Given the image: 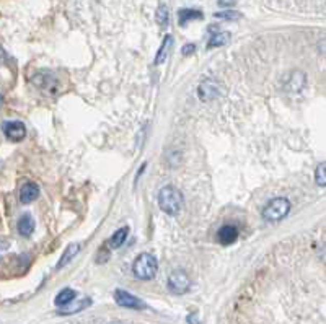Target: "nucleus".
Wrapping results in <instances>:
<instances>
[{
  "label": "nucleus",
  "instance_id": "nucleus-5",
  "mask_svg": "<svg viewBox=\"0 0 326 324\" xmlns=\"http://www.w3.org/2000/svg\"><path fill=\"white\" fill-rule=\"evenodd\" d=\"M114 300L122 308H131V310H144L145 305L142 303V300H139L137 296L131 295L126 290H116L114 292Z\"/></svg>",
  "mask_w": 326,
  "mask_h": 324
},
{
  "label": "nucleus",
  "instance_id": "nucleus-20",
  "mask_svg": "<svg viewBox=\"0 0 326 324\" xmlns=\"http://www.w3.org/2000/svg\"><path fill=\"white\" fill-rule=\"evenodd\" d=\"M214 16L220 20H225V21H236L238 18H242V13L233 12V10H225V12H217Z\"/></svg>",
  "mask_w": 326,
  "mask_h": 324
},
{
  "label": "nucleus",
  "instance_id": "nucleus-4",
  "mask_svg": "<svg viewBox=\"0 0 326 324\" xmlns=\"http://www.w3.org/2000/svg\"><path fill=\"white\" fill-rule=\"evenodd\" d=\"M191 287V280L189 277L183 272V270H173L168 277V290L175 295H183L189 290Z\"/></svg>",
  "mask_w": 326,
  "mask_h": 324
},
{
  "label": "nucleus",
  "instance_id": "nucleus-19",
  "mask_svg": "<svg viewBox=\"0 0 326 324\" xmlns=\"http://www.w3.org/2000/svg\"><path fill=\"white\" fill-rule=\"evenodd\" d=\"M315 181H316V184H318L320 188H324L326 186V165L324 163H320L318 166H316V170H315Z\"/></svg>",
  "mask_w": 326,
  "mask_h": 324
},
{
  "label": "nucleus",
  "instance_id": "nucleus-8",
  "mask_svg": "<svg viewBox=\"0 0 326 324\" xmlns=\"http://www.w3.org/2000/svg\"><path fill=\"white\" fill-rule=\"evenodd\" d=\"M39 196V188L34 182H26V184L20 189V202L21 204H31L33 200H36Z\"/></svg>",
  "mask_w": 326,
  "mask_h": 324
},
{
  "label": "nucleus",
  "instance_id": "nucleus-21",
  "mask_svg": "<svg viewBox=\"0 0 326 324\" xmlns=\"http://www.w3.org/2000/svg\"><path fill=\"white\" fill-rule=\"evenodd\" d=\"M157 21L160 23L162 28H165L166 26V21H168V10H166L165 5H160L157 10Z\"/></svg>",
  "mask_w": 326,
  "mask_h": 324
},
{
  "label": "nucleus",
  "instance_id": "nucleus-13",
  "mask_svg": "<svg viewBox=\"0 0 326 324\" xmlns=\"http://www.w3.org/2000/svg\"><path fill=\"white\" fill-rule=\"evenodd\" d=\"M78 251H80V243H70L69 246L66 248L62 258H60V261H59L57 269H62L66 264H69V262L78 254Z\"/></svg>",
  "mask_w": 326,
  "mask_h": 324
},
{
  "label": "nucleus",
  "instance_id": "nucleus-1",
  "mask_svg": "<svg viewBox=\"0 0 326 324\" xmlns=\"http://www.w3.org/2000/svg\"><path fill=\"white\" fill-rule=\"evenodd\" d=\"M184 197L181 194L180 189H176L175 186H165L158 192V205L163 210L166 215H178L180 210L183 209Z\"/></svg>",
  "mask_w": 326,
  "mask_h": 324
},
{
  "label": "nucleus",
  "instance_id": "nucleus-16",
  "mask_svg": "<svg viewBox=\"0 0 326 324\" xmlns=\"http://www.w3.org/2000/svg\"><path fill=\"white\" fill-rule=\"evenodd\" d=\"M228 41H230V33L220 31V33H215V34H212V36H210V39L207 42V48L212 49V48L225 46V44H228Z\"/></svg>",
  "mask_w": 326,
  "mask_h": 324
},
{
  "label": "nucleus",
  "instance_id": "nucleus-2",
  "mask_svg": "<svg viewBox=\"0 0 326 324\" xmlns=\"http://www.w3.org/2000/svg\"><path fill=\"white\" fill-rule=\"evenodd\" d=\"M158 270V262L152 254H140L134 264H132V272L140 280H150L155 277Z\"/></svg>",
  "mask_w": 326,
  "mask_h": 324
},
{
  "label": "nucleus",
  "instance_id": "nucleus-10",
  "mask_svg": "<svg viewBox=\"0 0 326 324\" xmlns=\"http://www.w3.org/2000/svg\"><path fill=\"white\" fill-rule=\"evenodd\" d=\"M307 83V77L303 72H292L290 75H287V83L286 88L289 91H300Z\"/></svg>",
  "mask_w": 326,
  "mask_h": 324
},
{
  "label": "nucleus",
  "instance_id": "nucleus-3",
  "mask_svg": "<svg viewBox=\"0 0 326 324\" xmlns=\"http://www.w3.org/2000/svg\"><path fill=\"white\" fill-rule=\"evenodd\" d=\"M290 212V202L286 197H276L269 200L266 207L263 209V217L266 218L268 222H277L282 220V218Z\"/></svg>",
  "mask_w": 326,
  "mask_h": 324
},
{
  "label": "nucleus",
  "instance_id": "nucleus-15",
  "mask_svg": "<svg viewBox=\"0 0 326 324\" xmlns=\"http://www.w3.org/2000/svg\"><path fill=\"white\" fill-rule=\"evenodd\" d=\"M171 44H173V38L168 34V36H165V39H163V42H162V46H160V49H158L157 56H155V60H154L155 65L165 62V59H166V56H168Z\"/></svg>",
  "mask_w": 326,
  "mask_h": 324
},
{
  "label": "nucleus",
  "instance_id": "nucleus-9",
  "mask_svg": "<svg viewBox=\"0 0 326 324\" xmlns=\"http://www.w3.org/2000/svg\"><path fill=\"white\" fill-rule=\"evenodd\" d=\"M238 238V230L233 225H224L222 228L217 232V240L222 244H232Z\"/></svg>",
  "mask_w": 326,
  "mask_h": 324
},
{
  "label": "nucleus",
  "instance_id": "nucleus-18",
  "mask_svg": "<svg viewBox=\"0 0 326 324\" xmlns=\"http://www.w3.org/2000/svg\"><path fill=\"white\" fill-rule=\"evenodd\" d=\"M90 305H92V300H90V298H83V300H80V302L75 303V305L69 303V305H66L64 310L59 311V314H74V313H77V311H82V310L88 308Z\"/></svg>",
  "mask_w": 326,
  "mask_h": 324
},
{
  "label": "nucleus",
  "instance_id": "nucleus-17",
  "mask_svg": "<svg viewBox=\"0 0 326 324\" xmlns=\"http://www.w3.org/2000/svg\"><path fill=\"white\" fill-rule=\"evenodd\" d=\"M127 235H129V226H122V228H119L110 238V248L116 249V248L122 246V244H124V241H126V238H127Z\"/></svg>",
  "mask_w": 326,
  "mask_h": 324
},
{
  "label": "nucleus",
  "instance_id": "nucleus-7",
  "mask_svg": "<svg viewBox=\"0 0 326 324\" xmlns=\"http://www.w3.org/2000/svg\"><path fill=\"white\" fill-rule=\"evenodd\" d=\"M198 93H199V98L202 101L215 100L219 96V83H217V80H214V78H207V80L201 82L199 88H198Z\"/></svg>",
  "mask_w": 326,
  "mask_h": 324
},
{
  "label": "nucleus",
  "instance_id": "nucleus-11",
  "mask_svg": "<svg viewBox=\"0 0 326 324\" xmlns=\"http://www.w3.org/2000/svg\"><path fill=\"white\" fill-rule=\"evenodd\" d=\"M34 226H36V223H34V218H33L31 215H28V214L23 215V217H20L18 223H16V228H18V233H20L21 236H30V235H33Z\"/></svg>",
  "mask_w": 326,
  "mask_h": 324
},
{
  "label": "nucleus",
  "instance_id": "nucleus-6",
  "mask_svg": "<svg viewBox=\"0 0 326 324\" xmlns=\"http://www.w3.org/2000/svg\"><path fill=\"white\" fill-rule=\"evenodd\" d=\"M4 134L8 140H13V142H20L26 137V127L23 122L20 121H8L2 126Z\"/></svg>",
  "mask_w": 326,
  "mask_h": 324
},
{
  "label": "nucleus",
  "instance_id": "nucleus-23",
  "mask_svg": "<svg viewBox=\"0 0 326 324\" xmlns=\"http://www.w3.org/2000/svg\"><path fill=\"white\" fill-rule=\"evenodd\" d=\"M236 4V0H219L220 7H233Z\"/></svg>",
  "mask_w": 326,
  "mask_h": 324
},
{
  "label": "nucleus",
  "instance_id": "nucleus-22",
  "mask_svg": "<svg viewBox=\"0 0 326 324\" xmlns=\"http://www.w3.org/2000/svg\"><path fill=\"white\" fill-rule=\"evenodd\" d=\"M194 51H196V46H194V44H186V46H184V48L181 49V54H183V56H191Z\"/></svg>",
  "mask_w": 326,
  "mask_h": 324
},
{
  "label": "nucleus",
  "instance_id": "nucleus-14",
  "mask_svg": "<svg viewBox=\"0 0 326 324\" xmlns=\"http://www.w3.org/2000/svg\"><path fill=\"white\" fill-rule=\"evenodd\" d=\"M75 296H77V293H75V290H72V288H62V290L57 293L54 303H56V306H59V308H62V306L72 303L75 300Z\"/></svg>",
  "mask_w": 326,
  "mask_h": 324
},
{
  "label": "nucleus",
  "instance_id": "nucleus-12",
  "mask_svg": "<svg viewBox=\"0 0 326 324\" xmlns=\"http://www.w3.org/2000/svg\"><path fill=\"white\" fill-rule=\"evenodd\" d=\"M192 20H202V12L196 10V8H183V10L178 12V21L181 26Z\"/></svg>",
  "mask_w": 326,
  "mask_h": 324
}]
</instances>
